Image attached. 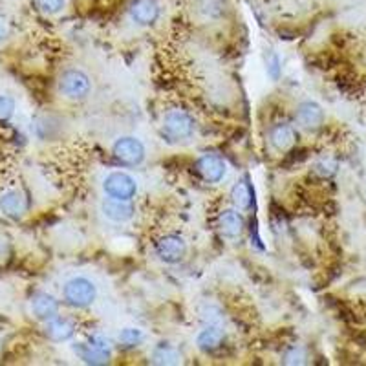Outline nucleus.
<instances>
[{
  "mask_svg": "<svg viewBox=\"0 0 366 366\" xmlns=\"http://www.w3.org/2000/svg\"><path fill=\"white\" fill-rule=\"evenodd\" d=\"M280 57H278L275 52H268L265 53V70H268V75L271 79L277 81L280 72H282V67H280Z\"/></svg>",
  "mask_w": 366,
  "mask_h": 366,
  "instance_id": "412c9836",
  "label": "nucleus"
},
{
  "mask_svg": "<svg viewBox=\"0 0 366 366\" xmlns=\"http://www.w3.org/2000/svg\"><path fill=\"white\" fill-rule=\"evenodd\" d=\"M269 143H271L273 149L278 150V152H286V150H290L297 143L295 128L290 127V125L286 123L275 125V127L269 130Z\"/></svg>",
  "mask_w": 366,
  "mask_h": 366,
  "instance_id": "f8f14e48",
  "label": "nucleus"
},
{
  "mask_svg": "<svg viewBox=\"0 0 366 366\" xmlns=\"http://www.w3.org/2000/svg\"><path fill=\"white\" fill-rule=\"evenodd\" d=\"M59 92L70 101H81L90 93V77L77 68L67 70L59 79Z\"/></svg>",
  "mask_w": 366,
  "mask_h": 366,
  "instance_id": "7ed1b4c3",
  "label": "nucleus"
},
{
  "mask_svg": "<svg viewBox=\"0 0 366 366\" xmlns=\"http://www.w3.org/2000/svg\"><path fill=\"white\" fill-rule=\"evenodd\" d=\"M74 333V322L68 321V319L55 317L52 319V321H48V324H46V336H48V339H52L53 343H64V341L72 339Z\"/></svg>",
  "mask_w": 366,
  "mask_h": 366,
  "instance_id": "f3484780",
  "label": "nucleus"
},
{
  "mask_svg": "<svg viewBox=\"0 0 366 366\" xmlns=\"http://www.w3.org/2000/svg\"><path fill=\"white\" fill-rule=\"evenodd\" d=\"M297 123L306 130H315L324 123V110L315 101H302L297 106Z\"/></svg>",
  "mask_w": 366,
  "mask_h": 366,
  "instance_id": "6e6552de",
  "label": "nucleus"
},
{
  "mask_svg": "<svg viewBox=\"0 0 366 366\" xmlns=\"http://www.w3.org/2000/svg\"><path fill=\"white\" fill-rule=\"evenodd\" d=\"M128 11H130L132 21L142 26H149V24L156 23V18L159 17V4L156 0H132Z\"/></svg>",
  "mask_w": 366,
  "mask_h": 366,
  "instance_id": "1a4fd4ad",
  "label": "nucleus"
},
{
  "mask_svg": "<svg viewBox=\"0 0 366 366\" xmlns=\"http://www.w3.org/2000/svg\"><path fill=\"white\" fill-rule=\"evenodd\" d=\"M96 286L90 278L86 277H74L64 284L62 295L68 304L74 308H86L96 300Z\"/></svg>",
  "mask_w": 366,
  "mask_h": 366,
  "instance_id": "f03ea898",
  "label": "nucleus"
},
{
  "mask_svg": "<svg viewBox=\"0 0 366 366\" xmlns=\"http://www.w3.org/2000/svg\"><path fill=\"white\" fill-rule=\"evenodd\" d=\"M6 35H8V28L4 23H0V40H4Z\"/></svg>",
  "mask_w": 366,
  "mask_h": 366,
  "instance_id": "a878e982",
  "label": "nucleus"
},
{
  "mask_svg": "<svg viewBox=\"0 0 366 366\" xmlns=\"http://www.w3.org/2000/svg\"><path fill=\"white\" fill-rule=\"evenodd\" d=\"M304 359V350L300 348V346H293V348L284 355V362H286V365H302Z\"/></svg>",
  "mask_w": 366,
  "mask_h": 366,
  "instance_id": "5701e85b",
  "label": "nucleus"
},
{
  "mask_svg": "<svg viewBox=\"0 0 366 366\" xmlns=\"http://www.w3.org/2000/svg\"><path fill=\"white\" fill-rule=\"evenodd\" d=\"M218 227L225 239H236L244 231V218L239 209H225L218 217Z\"/></svg>",
  "mask_w": 366,
  "mask_h": 366,
  "instance_id": "9b49d317",
  "label": "nucleus"
},
{
  "mask_svg": "<svg viewBox=\"0 0 366 366\" xmlns=\"http://www.w3.org/2000/svg\"><path fill=\"white\" fill-rule=\"evenodd\" d=\"M101 211L106 220L114 222V224H127L134 217V207L130 205V202H125V200H106V202H103Z\"/></svg>",
  "mask_w": 366,
  "mask_h": 366,
  "instance_id": "9d476101",
  "label": "nucleus"
},
{
  "mask_svg": "<svg viewBox=\"0 0 366 366\" xmlns=\"http://www.w3.org/2000/svg\"><path fill=\"white\" fill-rule=\"evenodd\" d=\"M0 209L6 217L21 218L28 211V200L18 190H8L0 198Z\"/></svg>",
  "mask_w": 366,
  "mask_h": 366,
  "instance_id": "4468645a",
  "label": "nucleus"
},
{
  "mask_svg": "<svg viewBox=\"0 0 366 366\" xmlns=\"http://www.w3.org/2000/svg\"><path fill=\"white\" fill-rule=\"evenodd\" d=\"M31 311L40 321H52L59 315V302L48 293H37L31 299Z\"/></svg>",
  "mask_w": 366,
  "mask_h": 366,
  "instance_id": "ddd939ff",
  "label": "nucleus"
},
{
  "mask_svg": "<svg viewBox=\"0 0 366 366\" xmlns=\"http://www.w3.org/2000/svg\"><path fill=\"white\" fill-rule=\"evenodd\" d=\"M224 343V331L218 324H209V326L203 328L202 331L196 337V344L198 348L205 353H211L215 350H218Z\"/></svg>",
  "mask_w": 366,
  "mask_h": 366,
  "instance_id": "dca6fc26",
  "label": "nucleus"
},
{
  "mask_svg": "<svg viewBox=\"0 0 366 366\" xmlns=\"http://www.w3.org/2000/svg\"><path fill=\"white\" fill-rule=\"evenodd\" d=\"M154 362L158 365H178L180 362V353L176 352V348H172L171 344H159L158 348L154 350V355H152Z\"/></svg>",
  "mask_w": 366,
  "mask_h": 366,
  "instance_id": "6ab92c4d",
  "label": "nucleus"
},
{
  "mask_svg": "<svg viewBox=\"0 0 366 366\" xmlns=\"http://www.w3.org/2000/svg\"><path fill=\"white\" fill-rule=\"evenodd\" d=\"M112 154L123 165H139L145 159V145L134 136H121L115 139Z\"/></svg>",
  "mask_w": 366,
  "mask_h": 366,
  "instance_id": "39448f33",
  "label": "nucleus"
},
{
  "mask_svg": "<svg viewBox=\"0 0 366 366\" xmlns=\"http://www.w3.org/2000/svg\"><path fill=\"white\" fill-rule=\"evenodd\" d=\"M143 341V331L139 328H125L120 333V343L127 348H134Z\"/></svg>",
  "mask_w": 366,
  "mask_h": 366,
  "instance_id": "aec40b11",
  "label": "nucleus"
},
{
  "mask_svg": "<svg viewBox=\"0 0 366 366\" xmlns=\"http://www.w3.org/2000/svg\"><path fill=\"white\" fill-rule=\"evenodd\" d=\"M337 164L336 161H330V159H324L321 164L315 165V172H317L321 178H330L331 174H336Z\"/></svg>",
  "mask_w": 366,
  "mask_h": 366,
  "instance_id": "393cba45",
  "label": "nucleus"
},
{
  "mask_svg": "<svg viewBox=\"0 0 366 366\" xmlns=\"http://www.w3.org/2000/svg\"><path fill=\"white\" fill-rule=\"evenodd\" d=\"M196 168H198L200 176L209 183H220L227 174V164L224 158L217 154H203L196 161Z\"/></svg>",
  "mask_w": 366,
  "mask_h": 366,
  "instance_id": "0eeeda50",
  "label": "nucleus"
},
{
  "mask_svg": "<svg viewBox=\"0 0 366 366\" xmlns=\"http://www.w3.org/2000/svg\"><path fill=\"white\" fill-rule=\"evenodd\" d=\"M161 130L171 142H185L195 134V120L185 110H168L161 121Z\"/></svg>",
  "mask_w": 366,
  "mask_h": 366,
  "instance_id": "f257e3e1",
  "label": "nucleus"
},
{
  "mask_svg": "<svg viewBox=\"0 0 366 366\" xmlns=\"http://www.w3.org/2000/svg\"><path fill=\"white\" fill-rule=\"evenodd\" d=\"M103 189H105L106 196H110V198L130 202L137 193V183L127 172L114 171L105 178Z\"/></svg>",
  "mask_w": 366,
  "mask_h": 366,
  "instance_id": "20e7f679",
  "label": "nucleus"
},
{
  "mask_svg": "<svg viewBox=\"0 0 366 366\" xmlns=\"http://www.w3.org/2000/svg\"><path fill=\"white\" fill-rule=\"evenodd\" d=\"M74 352L77 353V358L81 361L88 362V365H105L110 359V352L108 350L99 348L98 344H93L92 341L88 343H79L74 346Z\"/></svg>",
  "mask_w": 366,
  "mask_h": 366,
  "instance_id": "2eb2a0df",
  "label": "nucleus"
},
{
  "mask_svg": "<svg viewBox=\"0 0 366 366\" xmlns=\"http://www.w3.org/2000/svg\"><path fill=\"white\" fill-rule=\"evenodd\" d=\"M156 255L167 264H178L185 258L187 244L178 234H165L156 242Z\"/></svg>",
  "mask_w": 366,
  "mask_h": 366,
  "instance_id": "423d86ee",
  "label": "nucleus"
},
{
  "mask_svg": "<svg viewBox=\"0 0 366 366\" xmlns=\"http://www.w3.org/2000/svg\"><path fill=\"white\" fill-rule=\"evenodd\" d=\"M231 202H233L234 209L239 211H246L251 207L253 203V189L247 181H239L236 185L231 189Z\"/></svg>",
  "mask_w": 366,
  "mask_h": 366,
  "instance_id": "a211bd4d",
  "label": "nucleus"
},
{
  "mask_svg": "<svg viewBox=\"0 0 366 366\" xmlns=\"http://www.w3.org/2000/svg\"><path fill=\"white\" fill-rule=\"evenodd\" d=\"M37 4L45 13H59L64 8V0H37Z\"/></svg>",
  "mask_w": 366,
  "mask_h": 366,
  "instance_id": "b1692460",
  "label": "nucleus"
},
{
  "mask_svg": "<svg viewBox=\"0 0 366 366\" xmlns=\"http://www.w3.org/2000/svg\"><path fill=\"white\" fill-rule=\"evenodd\" d=\"M15 112V101L8 96H0V121H8Z\"/></svg>",
  "mask_w": 366,
  "mask_h": 366,
  "instance_id": "4be33fe9",
  "label": "nucleus"
}]
</instances>
